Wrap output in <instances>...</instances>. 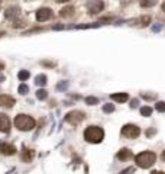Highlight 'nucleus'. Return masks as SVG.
Listing matches in <instances>:
<instances>
[{"mask_svg": "<svg viewBox=\"0 0 165 174\" xmlns=\"http://www.w3.org/2000/svg\"><path fill=\"white\" fill-rule=\"evenodd\" d=\"M141 134V129L136 126V125H132V123H127L122 128V135L125 138H129V139H133V138H138Z\"/></svg>", "mask_w": 165, "mask_h": 174, "instance_id": "obj_4", "label": "nucleus"}, {"mask_svg": "<svg viewBox=\"0 0 165 174\" xmlns=\"http://www.w3.org/2000/svg\"><path fill=\"white\" fill-rule=\"evenodd\" d=\"M5 80V77H3V75H0V81H3Z\"/></svg>", "mask_w": 165, "mask_h": 174, "instance_id": "obj_34", "label": "nucleus"}, {"mask_svg": "<svg viewBox=\"0 0 165 174\" xmlns=\"http://www.w3.org/2000/svg\"><path fill=\"white\" fill-rule=\"evenodd\" d=\"M47 96H48L47 90L41 89V90H38V91H36V97H38L39 100H45V99H47Z\"/></svg>", "mask_w": 165, "mask_h": 174, "instance_id": "obj_19", "label": "nucleus"}, {"mask_svg": "<svg viewBox=\"0 0 165 174\" xmlns=\"http://www.w3.org/2000/svg\"><path fill=\"white\" fill-rule=\"evenodd\" d=\"M139 22H141L142 26H146V25H149V22H151V18L149 16H145V18H141L139 19Z\"/></svg>", "mask_w": 165, "mask_h": 174, "instance_id": "obj_24", "label": "nucleus"}, {"mask_svg": "<svg viewBox=\"0 0 165 174\" xmlns=\"http://www.w3.org/2000/svg\"><path fill=\"white\" fill-rule=\"evenodd\" d=\"M10 131V121L7 118V115L0 113V132H9Z\"/></svg>", "mask_w": 165, "mask_h": 174, "instance_id": "obj_10", "label": "nucleus"}, {"mask_svg": "<svg viewBox=\"0 0 165 174\" xmlns=\"http://www.w3.org/2000/svg\"><path fill=\"white\" fill-rule=\"evenodd\" d=\"M35 125H36L35 119L32 116H29V115L20 113V115H18L14 118V126L18 128L19 131H31V129L35 128Z\"/></svg>", "mask_w": 165, "mask_h": 174, "instance_id": "obj_2", "label": "nucleus"}, {"mask_svg": "<svg viewBox=\"0 0 165 174\" xmlns=\"http://www.w3.org/2000/svg\"><path fill=\"white\" fill-rule=\"evenodd\" d=\"M103 110L106 113H112L114 110V106H113V104H110V103H107V104H104V106H103Z\"/></svg>", "mask_w": 165, "mask_h": 174, "instance_id": "obj_23", "label": "nucleus"}, {"mask_svg": "<svg viewBox=\"0 0 165 174\" xmlns=\"http://www.w3.org/2000/svg\"><path fill=\"white\" fill-rule=\"evenodd\" d=\"M142 97L146 100H154L155 99V96H151V94H145V93H142Z\"/></svg>", "mask_w": 165, "mask_h": 174, "instance_id": "obj_27", "label": "nucleus"}, {"mask_svg": "<svg viewBox=\"0 0 165 174\" xmlns=\"http://www.w3.org/2000/svg\"><path fill=\"white\" fill-rule=\"evenodd\" d=\"M0 106L6 109H10L14 106V99L9 94H0Z\"/></svg>", "mask_w": 165, "mask_h": 174, "instance_id": "obj_7", "label": "nucleus"}, {"mask_svg": "<svg viewBox=\"0 0 165 174\" xmlns=\"http://www.w3.org/2000/svg\"><path fill=\"white\" fill-rule=\"evenodd\" d=\"M74 12H76V9H74L72 6H67V7H64V9L61 10V16L62 18H71V16L74 15Z\"/></svg>", "mask_w": 165, "mask_h": 174, "instance_id": "obj_15", "label": "nucleus"}, {"mask_svg": "<svg viewBox=\"0 0 165 174\" xmlns=\"http://www.w3.org/2000/svg\"><path fill=\"white\" fill-rule=\"evenodd\" d=\"M29 91V87L26 84H20L19 86V93L20 94H26Z\"/></svg>", "mask_w": 165, "mask_h": 174, "instance_id": "obj_25", "label": "nucleus"}, {"mask_svg": "<svg viewBox=\"0 0 165 174\" xmlns=\"http://www.w3.org/2000/svg\"><path fill=\"white\" fill-rule=\"evenodd\" d=\"M141 113L143 115V116L148 118V116H151L152 115V109L149 108V106H143V108H141Z\"/></svg>", "mask_w": 165, "mask_h": 174, "instance_id": "obj_20", "label": "nucleus"}, {"mask_svg": "<svg viewBox=\"0 0 165 174\" xmlns=\"http://www.w3.org/2000/svg\"><path fill=\"white\" fill-rule=\"evenodd\" d=\"M155 5H156L155 0H152V2H145V0H143V2H141L142 7H152V6H155Z\"/></svg>", "mask_w": 165, "mask_h": 174, "instance_id": "obj_22", "label": "nucleus"}, {"mask_svg": "<svg viewBox=\"0 0 165 174\" xmlns=\"http://www.w3.org/2000/svg\"><path fill=\"white\" fill-rule=\"evenodd\" d=\"M85 103L90 104V106L99 104V99H97V97H93V96H89V97H85Z\"/></svg>", "mask_w": 165, "mask_h": 174, "instance_id": "obj_18", "label": "nucleus"}, {"mask_svg": "<svg viewBox=\"0 0 165 174\" xmlns=\"http://www.w3.org/2000/svg\"><path fill=\"white\" fill-rule=\"evenodd\" d=\"M33 157H35V151L33 150H28V148H23L22 150V160L25 163H31L33 160Z\"/></svg>", "mask_w": 165, "mask_h": 174, "instance_id": "obj_12", "label": "nucleus"}, {"mask_svg": "<svg viewBox=\"0 0 165 174\" xmlns=\"http://www.w3.org/2000/svg\"><path fill=\"white\" fill-rule=\"evenodd\" d=\"M29 71H26V70H22V71H19V74H18V77H19V80H22V81H25V80H28L29 79Z\"/></svg>", "mask_w": 165, "mask_h": 174, "instance_id": "obj_17", "label": "nucleus"}, {"mask_svg": "<svg viewBox=\"0 0 165 174\" xmlns=\"http://www.w3.org/2000/svg\"><path fill=\"white\" fill-rule=\"evenodd\" d=\"M154 132H155V129H149L146 134H148V137H151V135H154Z\"/></svg>", "mask_w": 165, "mask_h": 174, "instance_id": "obj_29", "label": "nucleus"}, {"mask_svg": "<svg viewBox=\"0 0 165 174\" xmlns=\"http://www.w3.org/2000/svg\"><path fill=\"white\" fill-rule=\"evenodd\" d=\"M130 158H133V154L129 148H122V150L118 152V160L127 161V160H130Z\"/></svg>", "mask_w": 165, "mask_h": 174, "instance_id": "obj_11", "label": "nucleus"}, {"mask_svg": "<svg viewBox=\"0 0 165 174\" xmlns=\"http://www.w3.org/2000/svg\"><path fill=\"white\" fill-rule=\"evenodd\" d=\"M162 10L165 12V3H162Z\"/></svg>", "mask_w": 165, "mask_h": 174, "instance_id": "obj_35", "label": "nucleus"}, {"mask_svg": "<svg viewBox=\"0 0 165 174\" xmlns=\"http://www.w3.org/2000/svg\"><path fill=\"white\" fill-rule=\"evenodd\" d=\"M52 18V10L49 7H42L36 12V20L38 22H45Z\"/></svg>", "mask_w": 165, "mask_h": 174, "instance_id": "obj_6", "label": "nucleus"}, {"mask_svg": "<svg viewBox=\"0 0 165 174\" xmlns=\"http://www.w3.org/2000/svg\"><path fill=\"white\" fill-rule=\"evenodd\" d=\"M0 152L3 155H14L16 154V146L12 145V144H7V142H3V144H0Z\"/></svg>", "mask_w": 165, "mask_h": 174, "instance_id": "obj_8", "label": "nucleus"}, {"mask_svg": "<svg viewBox=\"0 0 165 174\" xmlns=\"http://www.w3.org/2000/svg\"><path fill=\"white\" fill-rule=\"evenodd\" d=\"M135 161H136L138 167H141V168H149L156 161V154L155 152H151V151H145V152L138 154L135 157Z\"/></svg>", "mask_w": 165, "mask_h": 174, "instance_id": "obj_3", "label": "nucleus"}, {"mask_svg": "<svg viewBox=\"0 0 165 174\" xmlns=\"http://www.w3.org/2000/svg\"><path fill=\"white\" fill-rule=\"evenodd\" d=\"M16 16H19V7H18V6L9 7V9L6 10V18L13 19V18H16Z\"/></svg>", "mask_w": 165, "mask_h": 174, "instance_id": "obj_14", "label": "nucleus"}, {"mask_svg": "<svg viewBox=\"0 0 165 174\" xmlns=\"http://www.w3.org/2000/svg\"><path fill=\"white\" fill-rule=\"evenodd\" d=\"M161 158H162V161H164V163H165V150L162 151V155H161Z\"/></svg>", "mask_w": 165, "mask_h": 174, "instance_id": "obj_31", "label": "nucleus"}, {"mask_svg": "<svg viewBox=\"0 0 165 174\" xmlns=\"http://www.w3.org/2000/svg\"><path fill=\"white\" fill-rule=\"evenodd\" d=\"M84 118H85V115L81 110H72V112L67 113L65 121L68 123H71V125H78V123H81L84 121Z\"/></svg>", "mask_w": 165, "mask_h": 174, "instance_id": "obj_5", "label": "nucleus"}, {"mask_svg": "<svg viewBox=\"0 0 165 174\" xmlns=\"http://www.w3.org/2000/svg\"><path fill=\"white\" fill-rule=\"evenodd\" d=\"M138 104H139V100L138 99H133L132 102H130V106H132V108H138Z\"/></svg>", "mask_w": 165, "mask_h": 174, "instance_id": "obj_28", "label": "nucleus"}, {"mask_svg": "<svg viewBox=\"0 0 165 174\" xmlns=\"http://www.w3.org/2000/svg\"><path fill=\"white\" fill-rule=\"evenodd\" d=\"M35 84L36 86H45L47 84V75L43 74H39L35 77Z\"/></svg>", "mask_w": 165, "mask_h": 174, "instance_id": "obj_16", "label": "nucleus"}, {"mask_svg": "<svg viewBox=\"0 0 165 174\" xmlns=\"http://www.w3.org/2000/svg\"><path fill=\"white\" fill-rule=\"evenodd\" d=\"M161 29H162V25H161V23L154 25V26H152V31H154V32H159Z\"/></svg>", "mask_w": 165, "mask_h": 174, "instance_id": "obj_26", "label": "nucleus"}, {"mask_svg": "<svg viewBox=\"0 0 165 174\" xmlns=\"http://www.w3.org/2000/svg\"><path fill=\"white\" fill-rule=\"evenodd\" d=\"M104 138V131L100 126H89L84 131V139L90 144H99L103 141Z\"/></svg>", "mask_w": 165, "mask_h": 174, "instance_id": "obj_1", "label": "nucleus"}, {"mask_svg": "<svg viewBox=\"0 0 165 174\" xmlns=\"http://www.w3.org/2000/svg\"><path fill=\"white\" fill-rule=\"evenodd\" d=\"M151 174H165V173H164V171H152Z\"/></svg>", "mask_w": 165, "mask_h": 174, "instance_id": "obj_32", "label": "nucleus"}, {"mask_svg": "<svg viewBox=\"0 0 165 174\" xmlns=\"http://www.w3.org/2000/svg\"><path fill=\"white\" fill-rule=\"evenodd\" d=\"M65 87H67V83H62V84L58 86V89H65Z\"/></svg>", "mask_w": 165, "mask_h": 174, "instance_id": "obj_30", "label": "nucleus"}, {"mask_svg": "<svg viewBox=\"0 0 165 174\" xmlns=\"http://www.w3.org/2000/svg\"><path fill=\"white\" fill-rule=\"evenodd\" d=\"M3 68H5V64H3V62H0V71L3 70Z\"/></svg>", "mask_w": 165, "mask_h": 174, "instance_id": "obj_33", "label": "nucleus"}, {"mask_svg": "<svg viewBox=\"0 0 165 174\" xmlns=\"http://www.w3.org/2000/svg\"><path fill=\"white\" fill-rule=\"evenodd\" d=\"M155 108L158 112H165V102H156Z\"/></svg>", "mask_w": 165, "mask_h": 174, "instance_id": "obj_21", "label": "nucleus"}, {"mask_svg": "<svg viewBox=\"0 0 165 174\" xmlns=\"http://www.w3.org/2000/svg\"><path fill=\"white\" fill-rule=\"evenodd\" d=\"M110 99L114 100V102H120V103H123V102H126V100L129 99V96H127V93H113L112 96H110Z\"/></svg>", "mask_w": 165, "mask_h": 174, "instance_id": "obj_13", "label": "nucleus"}, {"mask_svg": "<svg viewBox=\"0 0 165 174\" xmlns=\"http://www.w3.org/2000/svg\"><path fill=\"white\" fill-rule=\"evenodd\" d=\"M103 6L104 5L101 2H89V3H87V9H89L90 15H96L103 9Z\"/></svg>", "mask_w": 165, "mask_h": 174, "instance_id": "obj_9", "label": "nucleus"}]
</instances>
